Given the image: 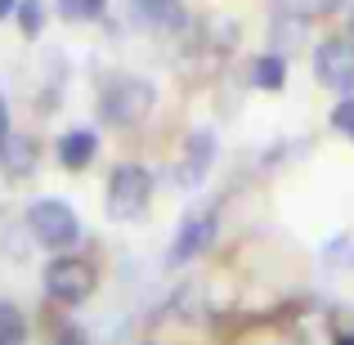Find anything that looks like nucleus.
Returning <instances> with one entry per match:
<instances>
[{
  "label": "nucleus",
  "instance_id": "obj_19",
  "mask_svg": "<svg viewBox=\"0 0 354 345\" xmlns=\"http://www.w3.org/2000/svg\"><path fill=\"white\" fill-rule=\"evenodd\" d=\"M144 345H157V341H144Z\"/></svg>",
  "mask_w": 354,
  "mask_h": 345
},
{
  "label": "nucleus",
  "instance_id": "obj_16",
  "mask_svg": "<svg viewBox=\"0 0 354 345\" xmlns=\"http://www.w3.org/2000/svg\"><path fill=\"white\" fill-rule=\"evenodd\" d=\"M54 345H90V337L81 328H63L59 337H54Z\"/></svg>",
  "mask_w": 354,
  "mask_h": 345
},
{
  "label": "nucleus",
  "instance_id": "obj_8",
  "mask_svg": "<svg viewBox=\"0 0 354 345\" xmlns=\"http://www.w3.org/2000/svg\"><path fill=\"white\" fill-rule=\"evenodd\" d=\"M95 153H99L95 130H68V135L59 139V162H63V171H86V166L95 162Z\"/></svg>",
  "mask_w": 354,
  "mask_h": 345
},
{
  "label": "nucleus",
  "instance_id": "obj_4",
  "mask_svg": "<svg viewBox=\"0 0 354 345\" xmlns=\"http://www.w3.org/2000/svg\"><path fill=\"white\" fill-rule=\"evenodd\" d=\"M153 202V175L144 166L126 162L108 175V216L113 220H139Z\"/></svg>",
  "mask_w": 354,
  "mask_h": 345
},
{
  "label": "nucleus",
  "instance_id": "obj_6",
  "mask_svg": "<svg viewBox=\"0 0 354 345\" xmlns=\"http://www.w3.org/2000/svg\"><path fill=\"white\" fill-rule=\"evenodd\" d=\"M211 238H216V216L211 211H202V216H189L180 225V233H175L171 251H166V265H189V260H198L202 251L211 247Z\"/></svg>",
  "mask_w": 354,
  "mask_h": 345
},
{
  "label": "nucleus",
  "instance_id": "obj_7",
  "mask_svg": "<svg viewBox=\"0 0 354 345\" xmlns=\"http://www.w3.org/2000/svg\"><path fill=\"white\" fill-rule=\"evenodd\" d=\"M216 162V135L211 130H193L184 144V162H180V184H198Z\"/></svg>",
  "mask_w": 354,
  "mask_h": 345
},
{
  "label": "nucleus",
  "instance_id": "obj_1",
  "mask_svg": "<svg viewBox=\"0 0 354 345\" xmlns=\"http://www.w3.org/2000/svg\"><path fill=\"white\" fill-rule=\"evenodd\" d=\"M157 104V86L144 77H113L99 95V121L108 126H139Z\"/></svg>",
  "mask_w": 354,
  "mask_h": 345
},
{
  "label": "nucleus",
  "instance_id": "obj_15",
  "mask_svg": "<svg viewBox=\"0 0 354 345\" xmlns=\"http://www.w3.org/2000/svg\"><path fill=\"white\" fill-rule=\"evenodd\" d=\"M332 126L346 130V135H354V95H350V99H341V104L332 108Z\"/></svg>",
  "mask_w": 354,
  "mask_h": 345
},
{
  "label": "nucleus",
  "instance_id": "obj_11",
  "mask_svg": "<svg viewBox=\"0 0 354 345\" xmlns=\"http://www.w3.org/2000/svg\"><path fill=\"white\" fill-rule=\"evenodd\" d=\"M283 81H287V63L278 54H260L251 63V86L256 90H283Z\"/></svg>",
  "mask_w": 354,
  "mask_h": 345
},
{
  "label": "nucleus",
  "instance_id": "obj_2",
  "mask_svg": "<svg viewBox=\"0 0 354 345\" xmlns=\"http://www.w3.org/2000/svg\"><path fill=\"white\" fill-rule=\"evenodd\" d=\"M27 229H32V238L41 242L45 251H72L81 242L77 211H72L68 202H59V198L32 202V207H27Z\"/></svg>",
  "mask_w": 354,
  "mask_h": 345
},
{
  "label": "nucleus",
  "instance_id": "obj_9",
  "mask_svg": "<svg viewBox=\"0 0 354 345\" xmlns=\"http://www.w3.org/2000/svg\"><path fill=\"white\" fill-rule=\"evenodd\" d=\"M0 166H5L9 175H27L36 166V139L32 135H9L5 144H0Z\"/></svg>",
  "mask_w": 354,
  "mask_h": 345
},
{
  "label": "nucleus",
  "instance_id": "obj_5",
  "mask_svg": "<svg viewBox=\"0 0 354 345\" xmlns=\"http://www.w3.org/2000/svg\"><path fill=\"white\" fill-rule=\"evenodd\" d=\"M314 77H319V86L350 99L354 95V45L350 41H323L314 50Z\"/></svg>",
  "mask_w": 354,
  "mask_h": 345
},
{
  "label": "nucleus",
  "instance_id": "obj_10",
  "mask_svg": "<svg viewBox=\"0 0 354 345\" xmlns=\"http://www.w3.org/2000/svg\"><path fill=\"white\" fill-rule=\"evenodd\" d=\"M135 18L148 27H180L184 9H180V0H135Z\"/></svg>",
  "mask_w": 354,
  "mask_h": 345
},
{
  "label": "nucleus",
  "instance_id": "obj_17",
  "mask_svg": "<svg viewBox=\"0 0 354 345\" xmlns=\"http://www.w3.org/2000/svg\"><path fill=\"white\" fill-rule=\"evenodd\" d=\"M9 135H14V130H9V108L5 104H0V144H5V139Z\"/></svg>",
  "mask_w": 354,
  "mask_h": 345
},
{
  "label": "nucleus",
  "instance_id": "obj_13",
  "mask_svg": "<svg viewBox=\"0 0 354 345\" xmlns=\"http://www.w3.org/2000/svg\"><path fill=\"white\" fill-rule=\"evenodd\" d=\"M59 14L68 23H95L108 14V0H59Z\"/></svg>",
  "mask_w": 354,
  "mask_h": 345
},
{
  "label": "nucleus",
  "instance_id": "obj_3",
  "mask_svg": "<svg viewBox=\"0 0 354 345\" xmlns=\"http://www.w3.org/2000/svg\"><path fill=\"white\" fill-rule=\"evenodd\" d=\"M99 287V269L81 256H59L45 265V296L59 305H81Z\"/></svg>",
  "mask_w": 354,
  "mask_h": 345
},
{
  "label": "nucleus",
  "instance_id": "obj_18",
  "mask_svg": "<svg viewBox=\"0 0 354 345\" xmlns=\"http://www.w3.org/2000/svg\"><path fill=\"white\" fill-rule=\"evenodd\" d=\"M14 9H18V0H0V23H5V18H14Z\"/></svg>",
  "mask_w": 354,
  "mask_h": 345
},
{
  "label": "nucleus",
  "instance_id": "obj_12",
  "mask_svg": "<svg viewBox=\"0 0 354 345\" xmlns=\"http://www.w3.org/2000/svg\"><path fill=\"white\" fill-rule=\"evenodd\" d=\"M27 341V319L14 301H0V345H23Z\"/></svg>",
  "mask_w": 354,
  "mask_h": 345
},
{
  "label": "nucleus",
  "instance_id": "obj_14",
  "mask_svg": "<svg viewBox=\"0 0 354 345\" xmlns=\"http://www.w3.org/2000/svg\"><path fill=\"white\" fill-rule=\"evenodd\" d=\"M14 18H18V32L36 41V36H41V27H45V5H41V0H18Z\"/></svg>",
  "mask_w": 354,
  "mask_h": 345
}]
</instances>
